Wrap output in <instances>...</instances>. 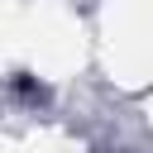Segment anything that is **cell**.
<instances>
[{
  "mask_svg": "<svg viewBox=\"0 0 153 153\" xmlns=\"http://www.w3.org/2000/svg\"><path fill=\"white\" fill-rule=\"evenodd\" d=\"M10 86H14V91H19V96H24V100H38V105H43V100H48V86H43V81H33V76H29V72H19V76H14V81H10Z\"/></svg>",
  "mask_w": 153,
  "mask_h": 153,
  "instance_id": "1",
  "label": "cell"
}]
</instances>
